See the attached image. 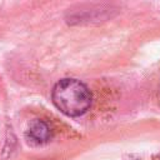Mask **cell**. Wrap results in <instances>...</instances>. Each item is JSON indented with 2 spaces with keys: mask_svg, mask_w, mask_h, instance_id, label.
I'll use <instances>...</instances> for the list:
<instances>
[{
  "mask_svg": "<svg viewBox=\"0 0 160 160\" xmlns=\"http://www.w3.org/2000/svg\"><path fill=\"white\" fill-rule=\"evenodd\" d=\"M54 105L68 116L84 115L91 106V92L88 86L76 79L59 80L51 91Z\"/></svg>",
  "mask_w": 160,
  "mask_h": 160,
  "instance_id": "1",
  "label": "cell"
},
{
  "mask_svg": "<svg viewBox=\"0 0 160 160\" xmlns=\"http://www.w3.org/2000/svg\"><path fill=\"white\" fill-rule=\"evenodd\" d=\"M25 134H26V138L32 144L42 145V144H46L48 141L51 140V138H52V129H51V126L45 120L34 119L29 124Z\"/></svg>",
  "mask_w": 160,
  "mask_h": 160,
  "instance_id": "2",
  "label": "cell"
}]
</instances>
